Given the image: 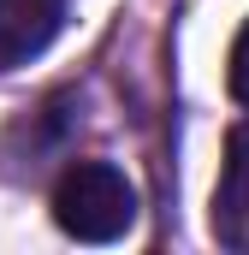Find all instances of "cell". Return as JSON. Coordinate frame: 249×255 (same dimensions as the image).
Masks as SVG:
<instances>
[{"label":"cell","mask_w":249,"mask_h":255,"mask_svg":"<svg viewBox=\"0 0 249 255\" xmlns=\"http://www.w3.org/2000/svg\"><path fill=\"white\" fill-rule=\"evenodd\" d=\"M54 220L77 244H113L136 226V190L107 160H71L54 184Z\"/></svg>","instance_id":"1"},{"label":"cell","mask_w":249,"mask_h":255,"mask_svg":"<svg viewBox=\"0 0 249 255\" xmlns=\"http://www.w3.org/2000/svg\"><path fill=\"white\" fill-rule=\"evenodd\" d=\"M71 0H0V71L30 65L65 24Z\"/></svg>","instance_id":"2"},{"label":"cell","mask_w":249,"mask_h":255,"mask_svg":"<svg viewBox=\"0 0 249 255\" xmlns=\"http://www.w3.org/2000/svg\"><path fill=\"white\" fill-rule=\"evenodd\" d=\"M214 238L226 250L249 255V119L226 142V172H220V190H214Z\"/></svg>","instance_id":"3"},{"label":"cell","mask_w":249,"mask_h":255,"mask_svg":"<svg viewBox=\"0 0 249 255\" xmlns=\"http://www.w3.org/2000/svg\"><path fill=\"white\" fill-rule=\"evenodd\" d=\"M232 95L249 107V24L238 30V42H232Z\"/></svg>","instance_id":"4"}]
</instances>
